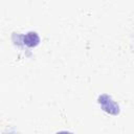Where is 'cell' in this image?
Instances as JSON below:
<instances>
[{"label":"cell","mask_w":134,"mask_h":134,"mask_svg":"<svg viewBox=\"0 0 134 134\" xmlns=\"http://www.w3.org/2000/svg\"><path fill=\"white\" fill-rule=\"evenodd\" d=\"M23 43L27 47H36L40 43V37L36 31H29L23 37Z\"/></svg>","instance_id":"7a4b0ae2"},{"label":"cell","mask_w":134,"mask_h":134,"mask_svg":"<svg viewBox=\"0 0 134 134\" xmlns=\"http://www.w3.org/2000/svg\"><path fill=\"white\" fill-rule=\"evenodd\" d=\"M98 103L102 105V108H103L104 111H106V112H108L110 114H113V115L118 114L119 107H118V105L115 102H113L111 99L110 96H108L106 94L100 95L98 97Z\"/></svg>","instance_id":"6da1fadb"}]
</instances>
